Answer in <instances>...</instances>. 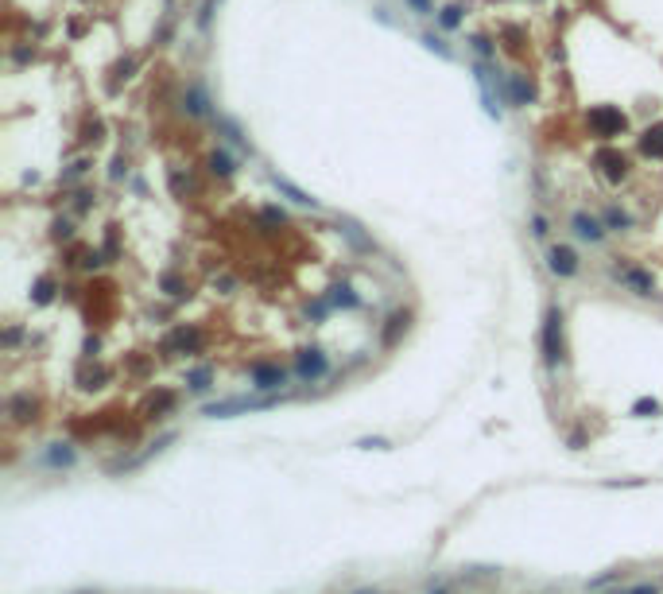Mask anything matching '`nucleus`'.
Here are the masks:
<instances>
[{
    "label": "nucleus",
    "mask_w": 663,
    "mask_h": 594,
    "mask_svg": "<svg viewBox=\"0 0 663 594\" xmlns=\"http://www.w3.org/2000/svg\"><path fill=\"white\" fill-rule=\"evenodd\" d=\"M597 163H605V175H609V179H621V175H624V168H628V159L617 156V152H609V148L597 152Z\"/></svg>",
    "instance_id": "nucleus-4"
},
{
    "label": "nucleus",
    "mask_w": 663,
    "mask_h": 594,
    "mask_svg": "<svg viewBox=\"0 0 663 594\" xmlns=\"http://www.w3.org/2000/svg\"><path fill=\"white\" fill-rule=\"evenodd\" d=\"M558 330H563V315H558V311H551V315H547V334H543L547 366H551V369H555L558 357H563V338H558Z\"/></svg>",
    "instance_id": "nucleus-2"
},
{
    "label": "nucleus",
    "mask_w": 663,
    "mask_h": 594,
    "mask_svg": "<svg viewBox=\"0 0 663 594\" xmlns=\"http://www.w3.org/2000/svg\"><path fill=\"white\" fill-rule=\"evenodd\" d=\"M322 366H326V361H322L318 354H314V357H302V361H299L302 373H322Z\"/></svg>",
    "instance_id": "nucleus-11"
},
{
    "label": "nucleus",
    "mask_w": 663,
    "mask_h": 594,
    "mask_svg": "<svg viewBox=\"0 0 663 594\" xmlns=\"http://www.w3.org/2000/svg\"><path fill=\"white\" fill-rule=\"evenodd\" d=\"M590 129L601 140L617 136V132H624V113L613 109V105H597V109H590Z\"/></svg>",
    "instance_id": "nucleus-1"
},
{
    "label": "nucleus",
    "mask_w": 663,
    "mask_h": 594,
    "mask_svg": "<svg viewBox=\"0 0 663 594\" xmlns=\"http://www.w3.org/2000/svg\"><path fill=\"white\" fill-rule=\"evenodd\" d=\"M275 187H280L283 195H291L295 202H299V206H314V198H307V195H302V190H295L291 183H283V179H275Z\"/></svg>",
    "instance_id": "nucleus-8"
},
{
    "label": "nucleus",
    "mask_w": 663,
    "mask_h": 594,
    "mask_svg": "<svg viewBox=\"0 0 663 594\" xmlns=\"http://www.w3.org/2000/svg\"><path fill=\"white\" fill-rule=\"evenodd\" d=\"M210 168H214V175H229V156H221V152H214V156H210Z\"/></svg>",
    "instance_id": "nucleus-9"
},
{
    "label": "nucleus",
    "mask_w": 663,
    "mask_h": 594,
    "mask_svg": "<svg viewBox=\"0 0 663 594\" xmlns=\"http://www.w3.org/2000/svg\"><path fill=\"white\" fill-rule=\"evenodd\" d=\"M640 148L648 152V156H663V129H648V132H644Z\"/></svg>",
    "instance_id": "nucleus-5"
},
{
    "label": "nucleus",
    "mask_w": 663,
    "mask_h": 594,
    "mask_svg": "<svg viewBox=\"0 0 663 594\" xmlns=\"http://www.w3.org/2000/svg\"><path fill=\"white\" fill-rule=\"evenodd\" d=\"M442 24H446V28H458L462 24V4H450V8L442 12Z\"/></svg>",
    "instance_id": "nucleus-10"
},
{
    "label": "nucleus",
    "mask_w": 663,
    "mask_h": 594,
    "mask_svg": "<svg viewBox=\"0 0 663 594\" xmlns=\"http://www.w3.org/2000/svg\"><path fill=\"white\" fill-rule=\"evenodd\" d=\"M423 43H427L430 51H439V55H450V51H446V43H442V39H435V35H427Z\"/></svg>",
    "instance_id": "nucleus-12"
},
{
    "label": "nucleus",
    "mask_w": 663,
    "mask_h": 594,
    "mask_svg": "<svg viewBox=\"0 0 663 594\" xmlns=\"http://www.w3.org/2000/svg\"><path fill=\"white\" fill-rule=\"evenodd\" d=\"M574 226H578V233H582L585 241H597V237H601V226H597L594 218H585V214H578Z\"/></svg>",
    "instance_id": "nucleus-7"
},
{
    "label": "nucleus",
    "mask_w": 663,
    "mask_h": 594,
    "mask_svg": "<svg viewBox=\"0 0 663 594\" xmlns=\"http://www.w3.org/2000/svg\"><path fill=\"white\" fill-rule=\"evenodd\" d=\"M253 377H256V388H272V385H280V381H283L280 369H268V366H256Z\"/></svg>",
    "instance_id": "nucleus-6"
},
{
    "label": "nucleus",
    "mask_w": 663,
    "mask_h": 594,
    "mask_svg": "<svg viewBox=\"0 0 663 594\" xmlns=\"http://www.w3.org/2000/svg\"><path fill=\"white\" fill-rule=\"evenodd\" d=\"M411 8H415V12H430V0H411Z\"/></svg>",
    "instance_id": "nucleus-13"
},
{
    "label": "nucleus",
    "mask_w": 663,
    "mask_h": 594,
    "mask_svg": "<svg viewBox=\"0 0 663 594\" xmlns=\"http://www.w3.org/2000/svg\"><path fill=\"white\" fill-rule=\"evenodd\" d=\"M551 268H555L558 276H574L578 260H574V253H570L566 245H555V249H551Z\"/></svg>",
    "instance_id": "nucleus-3"
}]
</instances>
